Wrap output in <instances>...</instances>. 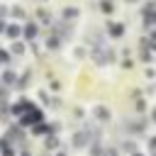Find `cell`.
Returning <instances> with one entry per match:
<instances>
[{
	"label": "cell",
	"instance_id": "obj_1",
	"mask_svg": "<svg viewBox=\"0 0 156 156\" xmlns=\"http://www.w3.org/2000/svg\"><path fill=\"white\" fill-rule=\"evenodd\" d=\"M85 139H88V136H85V132H78V134L73 136V144H76V146H83V144H85Z\"/></svg>",
	"mask_w": 156,
	"mask_h": 156
},
{
	"label": "cell",
	"instance_id": "obj_2",
	"mask_svg": "<svg viewBox=\"0 0 156 156\" xmlns=\"http://www.w3.org/2000/svg\"><path fill=\"white\" fill-rule=\"evenodd\" d=\"M63 17H66V20H71V17H78V10H76V7H66V10H63Z\"/></svg>",
	"mask_w": 156,
	"mask_h": 156
},
{
	"label": "cell",
	"instance_id": "obj_3",
	"mask_svg": "<svg viewBox=\"0 0 156 156\" xmlns=\"http://www.w3.org/2000/svg\"><path fill=\"white\" fill-rule=\"evenodd\" d=\"M95 117H100V119H107V117H110V112H107L105 107H95Z\"/></svg>",
	"mask_w": 156,
	"mask_h": 156
},
{
	"label": "cell",
	"instance_id": "obj_4",
	"mask_svg": "<svg viewBox=\"0 0 156 156\" xmlns=\"http://www.w3.org/2000/svg\"><path fill=\"white\" fill-rule=\"evenodd\" d=\"M110 34L112 37H119L122 34V24H110Z\"/></svg>",
	"mask_w": 156,
	"mask_h": 156
},
{
	"label": "cell",
	"instance_id": "obj_5",
	"mask_svg": "<svg viewBox=\"0 0 156 156\" xmlns=\"http://www.w3.org/2000/svg\"><path fill=\"white\" fill-rule=\"evenodd\" d=\"M24 34H27V39H32V37L37 34V27H34V24H27V29H24Z\"/></svg>",
	"mask_w": 156,
	"mask_h": 156
},
{
	"label": "cell",
	"instance_id": "obj_6",
	"mask_svg": "<svg viewBox=\"0 0 156 156\" xmlns=\"http://www.w3.org/2000/svg\"><path fill=\"white\" fill-rule=\"evenodd\" d=\"M100 151H102V149H100V144H93V149H90V154H93V156H100Z\"/></svg>",
	"mask_w": 156,
	"mask_h": 156
},
{
	"label": "cell",
	"instance_id": "obj_7",
	"mask_svg": "<svg viewBox=\"0 0 156 156\" xmlns=\"http://www.w3.org/2000/svg\"><path fill=\"white\" fill-rule=\"evenodd\" d=\"M7 34H10V37H17V34H20V29H17V27H10V29H7Z\"/></svg>",
	"mask_w": 156,
	"mask_h": 156
},
{
	"label": "cell",
	"instance_id": "obj_8",
	"mask_svg": "<svg viewBox=\"0 0 156 156\" xmlns=\"http://www.w3.org/2000/svg\"><path fill=\"white\" fill-rule=\"evenodd\" d=\"M100 7H102V10H105V12H110V10H112V2H102V5H100Z\"/></svg>",
	"mask_w": 156,
	"mask_h": 156
},
{
	"label": "cell",
	"instance_id": "obj_9",
	"mask_svg": "<svg viewBox=\"0 0 156 156\" xmlns=\"http://www.w3.org/2000/svg\"><path fill=\"white\" fill-rule=\"evenodd\" d=\"M12 51H15V54H22L24 49H22V44H15V46H12Z\"/></svg>",
	"mask_w": 156,
	"mask_h": 156
},
{
	"label": "cell",
	"instance_id": "obj_10",
	"mask_svg": "<svg viewBox=\"0 0 156 156\" xmlns=\"http://www.w3.org/2000/svg\"><path fill=\"white\" fill-rule=\"evenodd\" d=\"M2 78H5V83H12V80H15V76H12V73H5Z\"/></svg>",
	"mask_w": 156,
	"mask_h": 156
},
{
	"label": "cell",
	"instance_id": "obj_11",
	"mask_svg": "<svg viewBox=\"0 0 156 156\" xmlns=\"http://www.w3.org/2000/svg\"><path fill=\"white\" fill-rule=\"evenodd\" d=\"M149 144H151V149L156 151V136H151V141H149Z\"/></svg>",
	"mask_w": 156,
	"mask_h": 156
},
{
	"label": "cell",
	"instance_id": "obj_12",
	"mask_svg": "<svg viewBox=\"0 0 156 156\" xmlns=\"http://www.w3.org/2000/svg\"><path fill=\"white\" fill-rule=\"evenodd\" d=\"M0 61H7V54L5 51H0Z\"/></svg>",
	"mask_w": 156,
	"mask_h": 156
},
{
	"label": "cell",
	"instance_id": "obj_13",
	"mask_svg": "<svg viewBox=\"0 0 156 156\" xmlns=\"http://www.w3.org/2000/svg\"><path fill=\"white\" fill-rule=\"evenodd\" d=\"M105 156H117V154H115V151H107V154H105Z\"/></svg>",
	"mask_w": 156,
	"mask_h": 156
},
{
	"label": "cell",
	"instance_id": "obj_14",
	"mask_svg": "<svg viewBox=\"0 0 156 156\" xmlns=\"http://www.w3.org/2000/svg\"><path fill=\"white\" fill-rule=\"evenodd\" d=\"M154 119H156V110H154Z\"/></svg>",
	"mask_w": 156,
	"mask_h": 156
},
{
	"label": "cell",
	"instance_id": "obj_15",
	"mask_svg": "<svg viewBox=\"0 0 156 156\" xmlns=\"http://www.w3.org/2000/svg\"><path fill=\"white\" fill-rule=\"evenodd\" d=\"M132 156H141V154H132Z\"/></svg>",
	"mask_w": 156,
	"mask_h": 156
},
{
	"label": "cell",
	"instance_id": "obj_16",
	"mask_svg": "<svg viewBox=\"0 0 156 156\" xmlns=\"http://www.w3.org/2000/svg\"><path fill=\"white\" fill-rule=\"evenodd\" d=\"M129 2H134V0H129Z\"/></svg>",
	"mask_w": 156,
	"mask_h": 156
}]
</instances>
